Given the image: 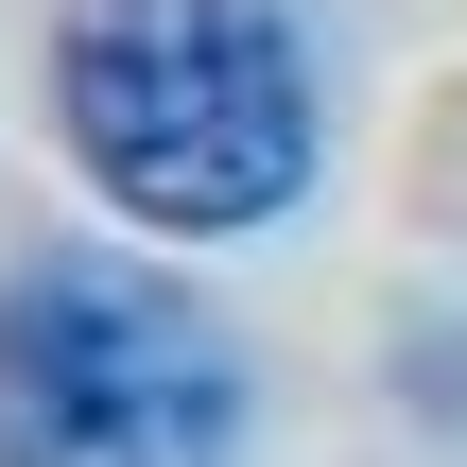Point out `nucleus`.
I'll list each match as a JSON object with an SVG mask.
<instances>
[{"mask_svg": "<svg viewBox=\"0 0 467 467\" xmlns=\"http://www.w3.org/2000/svg\"><path fill=\"white\" fill-rule=\"evenodd\" d=\"M52 121L121 225L225 243V225H277L312 173V52L277 0H69Z\"/></svg>", "mask_w": 467, "mask_h": 467, "instance_id": "f257e3e1", "label": "nucleus"}, {"mask_svg": "<svg viewBox=\"0 0 467 467\" xmlns=\"http://www.w3.org/2000/svg\"><path fill=\"white\" fill-rule=\"evenodd\" d=\"M243 364L208 347L191 295L35 260L0 295V467H225Z\"/></svg>", "mask_w": 467, "mask_h": 467, "instance_id": "f03ea898", "label": "nucleus"}]
</instances>
